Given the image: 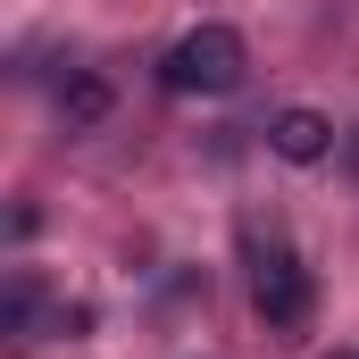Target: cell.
Wrapping results in <instances>:
<instances>
[{"instance_id": "obj_1", "label": "cell", "mask_w": 359, "mask_h": 359, "mask_svg": "<svg viewBox=\"0 0 359 359\" xmlns=\"http://www.w3.org/2000/svg\"><path fill=\"white\" fill-rule=\"evenodd\" d=\"M243 67H251V50H243V34H234V25H192L176 50L159 59V84H168V92H201V100H217V92L243 84Z\"/></svg>"}, {"instance_id": "obj_2", "label": "cell", "mask_w": 359, "mask_h": 359, "mask_svg": "<svg viewBox=\"0 0 359 359\" xmlns=\"http://www.w3.org/2000/svg\"><path fill=\"white\" fill-rule=\"evenodd\" d=\"M309 301H318V292H309V268H301L292 251H268V259L251 268V309L268 318L276 334H292V326H309Z\"/></svg>"}, {"instance_id": "obj_3", "label": "cell", "mask_w": 359, "mask_h": 359, "mask_svg": "<svg viewBox=\"0 0 359 359\" xmlns=\"http://www.w3.org/2000/svg\"><path fill=\"white\" fill-rule=\"evenodd\" d=\"M268 151L292 159V168H318V159L334 151V126H326L318 109H276V117H268Z\"/></svg>"}, {"instance_id": "obj_4", "label": "cell", "mask_w": 359, "mask_h": 359, "mask_svg": "<svg viewBox=\"0 0 359 359\" xmlns=\"http://www.w3.org/2000/svg\"><path fill=\"white\" fill-rule=\"evenodd\" d=\"M59 109H67V126H100L109 117V84L100 76H76V84L59 92Z\"/></svg>"}, {"instance_id": "obj_5", "label": "cell", "mask_w": 359, "mask_h": 359, "mask_svg": "<svg viewBox=\"0 0 359 359\" xmlns=\"http://www.w3.org/2000/svg\"><path fill=\"white\" fill-rule=\"evenodd\" d=\"M34 318H42V292H34V276H17L8 301H0V326H8L17 343H34Z\"/></svg>"}, {"instance_id": "obj_6", "label": "cell", "mask_w": 359, "mask_h": 359, "mask_svg": "<svg viewBox=\"0 0 359 359\" xmlns=\"http://www.w3.org/2000/svg\"><path fill=\"white\" fill-rule=\"evenodd\" d=\"M326 359H359V351H326Z\"/></svg>"}]
</instances>
